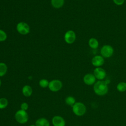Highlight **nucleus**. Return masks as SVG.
Here are the masks:
<instances>
[{
    "mask_svg": "<svg viewBox=\"0 0 126 126\" xmlns=\"http://www.w3.org/2000/svg\"><path fill=\"white\" fill-rule=\"evenodd\" d=\"M108 83L106 81L98 80L94 85L93 90L95 94L99 96L106 94L108 92Z\"/></svg>",
    "mask_w": 126,
    "mask_h": 126,
    "instance_id": "nucleus-1",
    "label": "nucleus"
},
{
    "mask_svg": "<svg viewBox=\"0 0 126 126\" xmlns=\"http://www.w3.org/2000/svg\"><path fill=\"white\" fill-rule=\"evenodd\" d=\"M73 113L77 116H82L86 112L87 108L85 105L81 102H76L72 106Z\"/></svg>",
    "mask_w": 126,
    "mask_h": 126,
    "instance_id": "nucleus-2",
    "label": "nucleus"
},
{
    "mask_svg": "<svg viewBox=\"0 0 126 126\" xmlns=\"http://www.w3.org/2000/svg\"><path fill=\"white\" fill-rule=\"evenodd\" d=\"M15 119L19 124H24L29 120V115L26 111L20 109L15 114Z\"/></svg>",
    "mask_w": 126,
    "mask_h": 126,
    "instance_id": "nucleus-3",
    "label": "nucleus"
},
{
    "mask_svg": "<svg viewBox=\"0 0 126 126\" xmlns=\"http://www.w3.org/2000/svg\"><path fill=\"white\" fill-rule=\"evenodd\" d=\"M114 50L112 46L110 45H104L100 49V53L101 56L104 58H109L114 54Z\"/></svg>",
    "mask_w": 126,
    "mask_h": 126,
    "instance_id": "nucleus-4",
    "label": "nucleus"
},
{
    "mask_svg": "<svg viewBox=\"0 0 126 126\" xmlns=\"http://www.w3.org/2000/svg\"><path fill=\"white\" fill-rule=\"evenodd\" d=\"M63 86L62 82L57 79H55L49 82L48 88L51 92H56L60 91Z\"/></svg>",
    "mask_w": 126,
    "mask_h": 126,
    "instance_id": "nucleus-5",
    "label": "nucleus"
},
{
    "mask_svg": "<svg viewBox=\"0 0 126 126\" xmlns=\"http://www.w3.org/2000/svg\"><path fill=\"white\" fill-rule=\"evenodd\" d=\"M93 74L96 79L98 80H103L106 76V71L103 68L100 67H95L94 70Z\"/></svg>",
    "mask_w": 126,
    "mask_h": 126,
    "instance_id": "nucleus-6",
    "label": "nucleus"
},
{
    "mask_svg": "<svg viewBox=\"0 0 126 126\" xmlns=\"http://www.w3.org/2000/svg\"><path fill=\"white\" fill-rule=\"evenodd\" d=\"M16 29L18 32L21 34H27L30 32L29 26L25 22H20L16 26Z\"/></svg>",
    "mask_w": 126,
    "mask_h": 126,
    "instance_id": "nucleus-7",
    "label": "nucleus"
},
{
    "mask_svg": "<svg viewBox=\"0 0 126 126\" xmlns=\"http://www.w3.org/2000/svg\"><path fill=\"white\" fill-rule=\"evenodd\" d=\"M91 63L93 66L96 67H100L104 63V59L101 55H96L92 58Z\"/></svg>",
    "mask_w": 126,
    "mask_h": 126,
    "instance_id": "nucleus-8",
    "label": "nucleus"
},
{
    "mask_svg": "<svg viewBox=\"0 0 126 126\" xmlns=\"http://www.w3.org/2000/svg\"><path fill=\"white\" fill-rule=\"evenodd\" d=\"M96 78L94 74L87 73L85 74L83 77V81L87 85H93L96 82Z\"/></svg>",
    "mask_w": 126,
    "mask_h": 126,
    "instance_id": "nucleus-9",
    "label": "nucleus"
},
{
    "mask_svg": "<svg viewBox=\"0 0 126 126\" xmlns=\"http://www.w3.org/2000/svg\"><path fill=\"white\" fill-rule=\"evenodd\" d=\"M76 39V34L74 31L72 30L68 31L64 35L65 41L68 44L73 43Z\"/></svg>",
    "mask_w": 126,
    "mask_h": 126,
    "instance_id": "nucleus-10",
    "label": "nucleus"
},
{
    "mask_svg": "<svg viewBox=\"0 0 126 126\" xmlns=\"http://www.w3.org/2000/svg\"><path fill=\"white\" fill-rule=\"evenodd\" d=\"M52 123L53 126H65V121L63 117L56 115L54 116L52 119Z\"/></svg>",
    "mask_w": 126,
    "mask_h": 126,
    "instance_id": "nucleus-11",
    "label": "nucleus"
},
{
    "mask_svg": "<svg viewBox=\"0 0 126 126\" xmlns=\"http://www.w3.org/2000/svg\"><path fill=\"white\" fill-rule=\"evenodd\" d=\"M22 92L25 96L29 97L32 94V89L30 86L26 85L23 87Z\"/></svg>",
    "mask_w": 126,
    "mask_h": 126,
    "instance_id": "nucleus-12",
    "label": "nucleus"
},
{
    "mask_svg": "<svg viewBox=\"0 0 126 126\" xmlns=\"http://www.w3.org/2000/svg\"><path fill=\"white\" fill-rule=\"evenodd\" d=\"M35 125V126H50V123L47 119L40 118L36 121Z\"/></svg>",
    "mask_w": 126,
    "mask_h": 126,
    "instance_id": "nucleus-13",
    "label": "nucleus"
},
{
    "mask_svg": "<svg viewBox=\"0 0 126 126\" xmlns=\"http://www.w3.org/2000/svg\"><path fill=\"white\" fill-rule=\"evenodd\" d=\"M88 44L89 47L93 49H97L99 45L98 41L97 40V39L94 37H92L89 40Z\"/></svg>",
    "mask_w": 126,
    "mask_h": 126,
    "instance_id": "nucleus-14",
    "label": "nucleus"
},
{
    "mask_svg": "<svg viewBox=\"0 0 126 126\" xmlns=\"http://www.w3.org/2000/svg\"><path fill=\"white\" fill-rule=\"evenodd\" d=\"M52 6L56 8L62 7L64 4V0H51Z\"/></svg>",
    "mask_w": 126,
    "mask_h": 126,
    "instance_id": "nucleus-15",
    "label": "nucleus"
},
{
    "mask_svg": "<svg viewBox=\"0 0 126 126\" xmlns=\"http://www.w3.org/2000/svg\"><path fill=\"white\" fill-rule=\"evenodd\" d=\"M116 89L117 91L119 92H125L126 91V82H119L116 86Z\"/></svg>",
    "mask_w": 126,
    "mask_h": 126,
    "instance_id": "nucleus-16",
    "label": "nucleus"
},
{
    "mask_svg": "<svg viewBox=\"0 0 126 126\" xmlns=\"http://www.w3.org/2000/svg\"><path fill=\"white\" fill-rule=\"evenodd\" d=\"M65 102L68 105L72 106L75 103V98L72 96H68L65 99Z\"/></svg>",
    "mask_w": 126,
    "mask_h": 126,
    "instance_id": "nucleus-17",
    "label": "nucleus"
},
{
    "mask_svg": "<svg viewBox=\"0 0 126 126\" xmlns=\"http://www.w3.org/2000/svg\"><path fill=\"white\" fill-rule=\"evenodd\" d=\"M7 70V67L4 63H0V77L4 76Z\"/></svg>",
    "mask_w": 126,
    "mask_h": 126,
    "instance_id": "nucleus-18",
    "label": "nucleus"
},
{
    "mask_svg": "<svg viewBox=\"0 0 126 126\" xmlns=\"http://www.w3.org/2000/svg\"><path fill=\"white\" fill-rule=\"evenodd\" d=\"M8 104V101L6 98H0V109H3L5 108Z\"/></svg>",
    "mask_w": 126,
    "mask_h": 126,
    "instance_id": "nucleus-19",
    "label": "nucleus"
},
{
    "mask_svg": "<svg viewBox=\"0 0 126 126\" xmlns=\"http://www.w3.org/2000/svg\"><path fill=\"white\" fill-rule=\"evenodd\" d=\"M49 82L45 79H41L39 82V86L43 88H45L47 87H48Z\"/></svg>",
    "mask_w": 126,
    "mask_h": 126,
    "instance_id": "nucleus-20",
    "label": "nucleus"
},
{
    "mask_svg": "<svg viewBox=\"0 0 126 126\" xmlns=\"http://www.w3.org/2000/svg\"><path fill=\"white\" fill-rule=\"evenodd\" d=\"M7 38V35L6 34V33L0 30V41H4Z\"/></svg>",
    "mask_w": 126,
    "mask_h": 126,
    "instance_id": "nucleus-21",
    "label": "nucleus"
},
{
    "mask_svg": "<svg viewBox=\"0 0 126 126\" xmlns=\"http://www.w3.org/2000/svg\"><path fill=\"white\" fill-rule=\"evenodd\" d=\"M20 108H21V109L26 111L29 108V104L27 102H24L22 103H21V106H20Z\"/></svg>",
    "mask_w": 126,
    "mask_h": 126,
    "instance_id": "nucleus-22",
    "label": "nucleus"
},
{
    "mask_svg": "<svg viewBox=\"0 0 126 126\" xmlns=\"http://www.w3.org/2000/svg\"><path fill=\"white\" fill-rule=\"evenodd\" d=\"M113 2L117 5L120 6L123 5L125 2V0H113Z\"/></svg>",
    "mask_w": 126,
    "mask_h": 126,
    "instance_id": "nucleus-23",
    "label": "nucleus"
},
{
    "mask_svg": "<svg viewBox=\"0 0 126 126\" xmlns=\"http://www.w3.org/2000/svg\"><path fill=\"white\" fill-rule=\"evenodd\" d=\"M29 126H35V125H30Z\"/></svg>",
    "mask_w": 126,
    "mask_h": 126,
    "instance_id": "nucleus-24",
    "label": "nucleus"
},
{
    "mask_svg": "<svg viewBox=\"0 0 126 126\" xmlns=\"http://www.w3.org/2000/svg\"><path fill=\"white\" fill-rule=\"evenodd\" d=\"M1 80H0V86H1Z\"/></svg>",
    "mask_w": 126,
    "mask_h": 126,
    "instance_id": "nucleus-25",
    "label": "nucleus"
},
{
    "mask_svg": "<svg viewBox=\"0 0 126 126\" xmlns=\"http://www.w3.org/2000/svg\"></svg>",
    "mask_w": 126,
    "mask_h": 126,
    "instance_id": "nucleus-26",
    "label": "nucleus"
}]
</instances>
